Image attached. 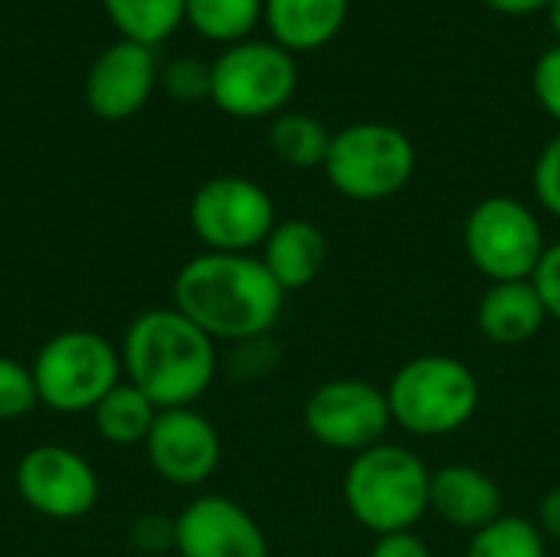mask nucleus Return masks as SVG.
Masks as SVG:
<instances>
[{
    "label": "nucleus",
    "mask_w": 560,
    "mask_h": 557,
    "mask_svg": "<svg viewBox=\"0 0 560 557\" xmlns=\"http://www.w3.org/2000/svg\"><path fill=\"white\" fill-rule=\"evenodd\" d=\"M174 309L213 341L243 345L276 328L285 292L253 253H200L174 279Z\"/></svg>",
    "instance_id": "nucleus-1"
},
{
    "label": "nucleus",
    "mask_w": 560,
    "mask_h": 557,
    "mask_svg": "<svg viewBox=\"0 0 560 557\" xmlns=\"http://www.w3.org/2000/svg\"><path fill=\"white\" fill-rule=\"evenodd\" d=\"M121 371L158 410L194 407L213 384L220 358L217 341L184 312L148 309L121 338Z\"/></svg>",
    "instance_id": "nucleus-2"
},
{
    "label": "nucleus",
    "mask_w": 560,
    "mask_h": 557,
    "mask_svg": "<svg viewBox=\"0 0 560 557\" xmlns=\"http://www.w3.org/2000/svg\"><path fill=\"white\" fill-rule=\"evenodd\" d=\"M430 479L433 469L420 453L397 443H377L351 456L341 492L351 519L381 538L413 532L430 515Z\"/></svg>",
    "instance_id": "nucleus-3"
},
{
    "label": "nucleus",
    "mask_w": 560,
    "mask_h": 557,
    "mask_svg": "<svg viewBox=\"0 0 560 557\" xmlns=\"http://www.w3.org/2000/svg\"><path fill=\"white\" fill-rule=\"evenodd\" d=\"M390 420L417 440L453 437L472 423L482 407L476 371L453 355H420L400 364L390 378Z\"/></svg>",
    "instance_id": "nucleus-4"
},
{
    "label": "nucleus",
    "mask_w": 560,
    "mask_h": 557,
    "mask_svg": "<svg viewBox=\"0 0 560 557\" xmlns=\"http://www.w3.org/2000/svg\"><path fill=\"white\" fill-rule=\"evenodd\" d=\"M328 184L358 204L397 197L417 171V148L407 131L387 121H354L331 135L325 158Z\"/></svg>",
    "instance_id": "nucleus-5"
},
{
    "label": "nucleus",
    "mask_w": 560,
    "mask_h": 557,
    "mask_svg": "<svg viewBox=\"0 0 560 557\" xmlns=\"http://www.w3.org/2000/svg\"><path fill=\"white\" fill-rule=\"evenodd\" d=\"M39 404L56 414H92L121 384V351L98 332L72 328L52 335L30 364Z\"/></svg>",
    "instance_id": "nucleus-6"
},
{
    "label": "nucleus",
    "mask_w": 560,
    "mask_h": 557,
    "mask_svg": "<svg viewBox=\"0 0 560 557\" xmlns=\"http://www.w3.org/2000/svg\"><path fill=\"white\" fill-rule=\"evenodd\" d=\"M295 89V56L279 43L243 39L210 62V102L233 118H276Z\"/></svg>",
    "instance_id": "nucleus-7"
},
{
    "label": "nucleus",
    "mask_w": 560,
    "mask_h": 557,
    "mask_svg": "<svg viewBox=\"0 0 560 557\" xmlns=\"http://www.w3.org/2000/svg\"><path fill=\"white\" fill-rule=\"evenodd\" d=\"M463 246L479 276L492 282H525L535 276L548 243L535 210L515 197L479 200L463 227Z\"/></svg>",
    "instance_id": "nucleus-8"
},
{
    "label": "nucleus",
    "mask_w": 560,
    "mask_h": 557,
    "mask_svg": "<svg viewBox=\"0 0 560 557\" xmlns=\"http://www.w3.org/2000/svg\"><path fill=\"white\" fill-rule=\"evenodd\" d=\"M276 204L266 187L240 174H220L190 197V227L207 253L262 250L276 230Z\"/></svg>",
    "instance_id": "nucleus-9"
},
{
    "label": "nucleus",
    "mask_w": 560,
    "mask_h": 557,
    "mask_svg": "<svg viewBox=\"0 0 560 557\" xmlns=\"http://www.w3.org/2000/svg\"><path fill=\"white\" fill-rule=\"evenodd\" d=\"M302 417L315 443L351 456L384 443L394 427L387 391L364 378H335L318 384L308 394Z\"/></svg>",
    "instance_id": "nucleus-10"
},
{
    "label": "nucleus",
    "mask_w": 560,
    "mask_h": 557,
    "mask_svg": "<svg viewBox=\"0 0 560 557\" xmlns=\"http://www.w3.org/2000/svg\"><path fill=\"white\" fill-rule=\"evenodd\" d=\"M16 492L43 519L75 522L95 509L102 486L85 456L59 443H43L16 463Z\"/></svg>",
    "instance_id": "nucleus-11"
},
{
    "label": "nucleus",
    "mask_w": 560,
    "mask_h": 557,
    "mask_svg": "<svg viewBox=\"0 0 560 557\" xmlns=\"http://www.w3.org/2000/svg\"><path fill=\"white\" fill-rule=\"evenodd\" d=\"M144 453L164 483L177 489H197L217 473L223 443L210 417H203L197 407H174L158 410V420L144 440Z\"/></svg>",
    "instance_id": "nucleus-12"
},
{
    "label": "nucleus",
    "mask_w": 560,
    "mask_h": 557,
    "mask_svg": "<svg viewBox=\"0 0 560 557\" xmlns=\"http://www.w3.org/2000/svg\"><path fill=\"white\" fill-rule=\"evenodd\" d=\"M180 557H269L259 522L226 496H200L177 519Z\"/></svg>",
    "instance_id": "nucleus-13"
},
{
    "label": "nucleus",
    "mask_w": 560,
    "mask_h": 557,
    "mask_svg": "<svg viewBox=\"0 0 560 557\" xmlns=\"http://www.w3.org/2000/svg\"><path fill=\"white\" fill-rule=\"evenodd\" d=\"M158 85L154 49L121 39L108 46L89 69L85 102L102 121H125L138 115Z\"/></svg>",
    "instance_id": "nucleus-14"
},
{
    "label": "nucleus",
    "mask_w": 560,
    "mask_h": 557,
    "mask_svg": "<svg viewBox=\"0 0 560 557\" xmlns=\"http://www.w3.org/2000/svg\"><path fill=\"white\" fill-rule=\"evenodd\" d=\"M430 512L450 529L476 535L505 515V496L486 469L469 463H450L433 469Z\"/></svg>",
    "instance_id": "nucleus-15"
},
{
    "label": "nucleus",
    "mask_w": 560,
    "mask_h": 557,
    "mask_svg": "<svg viewBox=\"0 0 560 557\" xmlns=\"http://www.w3.org/2000/svg\"><path fill=\"white\" fill-rule=\"evenodd\" d=\"M351 0H262L272 43L295 53L325 49L348 23Z\"/></svg>",
    "instance_id": "nucleus-16"
},
{
    "label": "nucleus",
    "mask_w": 560,
    "mask_h": 557,
    "mask_svg": "<svg viewBox=\"0 0 560 557\" xmlns=\"http://www.w3.org/2000/svg\"><path fill=\"white\" fill-rule=\"evenodd\" d=\"M479 332L502 348H518L532 341L548 325V309L532 279L525 282H492L476 309Z\"/></svg>",
    "instance_id": "nucleus-17"
},
{
    "label": "nucleus",
    "mask_w": 560,
    "mask_h": 557,
    "mask_svg": "<svg viewBox=\"0 0 560 557\" xmlns=\"http://www.w3.org/2000/svg\"><path fill=\"white\" fill-rule=\"evenodd\" d=\"M262 266L282 286V292H299L312 286L328 263V236L312 220H282L269 233L259 253Z\"/></svg>",
    "instance_id": "nucleus-18"
},
{
    "label": "nucleus",
    "mask_w": 560,
    "mask_h": 557,
    "mask_svg": "<svg viewBox=\"0 0 560 557\" xmlns=\"http://www.w3.org/2000/svg\"><path fill=\"white\" fill-rule=\"evenodd\" d=\"M154 420H158V407L128 381L112 387L92 410L95 433L112 446H138V443L144 446Z\"/></svg>",
    "instance_id": "nucleus-19"
},
{
    "label": "nucleus",
    "mask_w": 560,
    "mask_h": 557,
    "mask_svg": "<svg viewBox=\"0 0 560 557\" xmlns=\"http://www.w3.org/2000/svg\"><path fill=\"white\" fill-rule=\"evenodd\" d=\"M269 148L289 167H322L331 148V131L305 112H282L269 125Z\"/></svg>",
    "instance_id": "nucleus-20"
},
{
    "label": "nucleus",
    "mask_w": 560,
    "mask_h": 557,
    "mask_svg": "<svg viewBox=\"0 0 560 557\" xmlns=\"http://www.w3.org/2000/svg\"><path fill=\"white\" fill-rule=\"evenodd\" d=\"M118 33L154 49L184 23V0H102Z\"/></svg>",
    "instance_id": "nucleus-21"
},
{
    "label": "nucleus",
    "mask_w": 560,
    "mask_h": 557,
    "mask_svg": "<svg viewBox=\"0 0 560 557\" xmlns=\"http://www.w3.org/2000/svg\"><path fill=\"white\" fill-rule=\"evenodd\" d=\"M184 20L213 43H243L262 20V0H184Z\"/></svg>",
    "instance_id": "nucleus-22"
},
{
    "label": "nucleus",
    "mask_w": 560,
    "mask_h": 557,
    "mask_svg": "<svg viewBox=\"0 0 560 557\" xmlns=\"http://www.w3.org/2000/svg\"><path fill=\"white\" fill-rule=\"evenodd\" d=\"M466 557H548V538L525 515H502L469 538Z\"/></svg>",
    "instance_id": "nucleus-23"
},
{
    "label": "nucleus",
    "mask_w": 560,
    "mask_h": 557,
    "mask_svg": "<svg viewBox=\"0 0 560 557\" xmlns=\"http://www.w3.org/2000/svg\"><path fill=\"white\" fill-rule=\"evenodd\" d=\"M39 404L30 364L0 355V423L26 417Z\"/></svg>",
    "instance_id": "nucleus-24"
},
{
    "label": "nucleus",
    "mask_w": 560,
    "mask_h": 557,
    "mask_svg": "<svg viewBox=\"0 0 560 557\" xmlns=\"http://www.w3.org/2000/svg\"><path fill=\"white\" fill-rule=\"evenodd\" d=\"M161 82H164L167 95L177 102H203V98H210V62L180 56L164 66Z\"/></svg>",
    "instance_id": "nucleus-25"
},
{
    "label": "nucleus",
    "mask_w": 560,
    "mask_h": 557,
    "mask_svg": "<svg viewBox=\"0 0 560 557\" xmlns=\"http://www.w3.org/2000/svg\"><path fill=\"white\" fill-rule=\"evenodd\" d=\"M128 542L138 555H167V552H177V525H174V519H164V515H141L131 525Z\"/></svg>",
    "instance_id": "nucleus-26"
},
{
    "label": "nucleus",
    "mask_w": 560,
    "mask_h": 557,
    "mask_svg": "<svg viewBox=\"0 0 560 557\" xmlns=\"http://www.w3.org/2000/svg\"><path fill=\"white\" fill-rule=\"evenodd\" d=\"M535 194L538 204L560 220V131L535 161Z\"/></svg>",
    "instance_id": "nucleus-27"
},
{
    "label": "nucleus",
    "mask_w": 560,
    "mask_h": 557,
    "mask_svg": "<svg viewBox=\"0 0 560 557\" xmlns=\"http://www.w3.org/2000/svg\"><path fill=\"white\" fill-rule=\"evenodd\" d=\"M532 85H535L541 108L560 125V43L541 53V59L535 62V72H532Z\"/></svg>",
    "instance_id": "nucleus-28"
},
{
    "label": "nucleus",
    "mask_w": 560,
    "mask_h": 557,
    "mask_svg": "<svg viewBox=\"0 0 560 557\" xmlns=\"http://www.w3.org/2000/svg\"><path fill=\"white\" fill-rule=\"evenodd\" d=\"M545 309H548V318L560 322V243H551L532 276Z\"/></svg>",
    "instance_id": "nucleus-29"
},
{
    "label": "nucleus",
    "mask_w": 560,
    "mask_h": 557,
    "mask_svg": "<svg viewBox=\"0 0 560 557\" xmlns=\"http://www.w3.org/2000/svg\"><path fill=\"white\" fill-rule=\"evenodd\" d=\"M272 364H276V355H269V341L266 338L236 345V351L230 358V371L236 378H262L266 371H272Z\"/></svg>",
    "instance_id": "nucleus-30"
},
{
    "label": "nucleus",
    "mask_w": 560,
    "mask_h": 557,
    "mask_svg": "<svg viewBox=\"0 0 560 557\" xmlns=\"http://www.w3.org/2000/svg\"><path fill=\"white\" fill-rule=\"evenodd\" d=\"M368 557H433V552L417 532H394L381 535Z\"/></svg>",
    "instance_id": "nucleus-31"
},
{
    "label": "nucleus",
    "mask_w": 560,
    "mask_h": 557,
    "mask_svg": "<svg viewBox=\"0 0 560 557\" xmlns=\"http://www.w3.org/2000/svg\"><path fill=\"white\" fill-rule=\"evenodd\" d=\"M538 532L548 538V542H560V486L545 492L541 506H538Z\"/></svg>",
    "instance_id": "nucleus-32"
},
{
    "label": "nucleus",
    "mask_w": 560,
    "mask_h": 557,
    "mask_svg": "<svg viewBox=\"0 0 560 557\" xmlns=\"http://www.w3.org/2000/svg\"><path fill=\"white\" fill-rule=\"evenodd\" d=\"M482 3L502 16H532V13L551 7V0H482Z\"/></svg>",
    "instance_id": "nucleus-33"
},
{
    "label": "nucleus",
    "mask_w": 560,
    "mask_h": 557,
    "mask_svg": "<svg viewBox=\"0 0 560 557\" xmlns=\"http://www.w3.org/2000/svg\"><path fill=\"white\" fill-rule=\"evenodd\" d=\"M548 23H551V30L558 33L560 39V0H551V7H548Z\"/></svg>",
    "instance_id": "nucleus-34"
}]
</instances>
